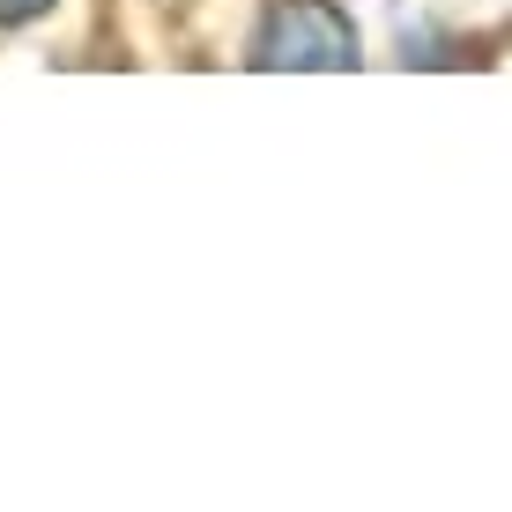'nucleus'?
Here are the masks:
<instances>
[{"mask_svg":"<svg viewBox=\"0 0 512 512\" xmlns=\"http://www.w3.org/2000/svg\"><path fill=\"white\" fill-rule=\"evenodd\" d=\"M253 67H357V23L334 0H275L253 30Z\"/></svg>","mask_w":512,"mask_h":512,"instance_id":"obj_1","label":"nucleus"},{"mask_svg":"<svg viewBox=\"0 0 512 512\" xmlns=\"http://www.w3.org/2000/svg\"><path fill=\"white\" fill-rule=\"evenodd\" d=\"M45 8H60V0H0V30H23V23H38Z\"/></svg>","mask_w":512,"mask_h":512,"instance_id":"obj_2","label":"nucleus"}]
</instances>
